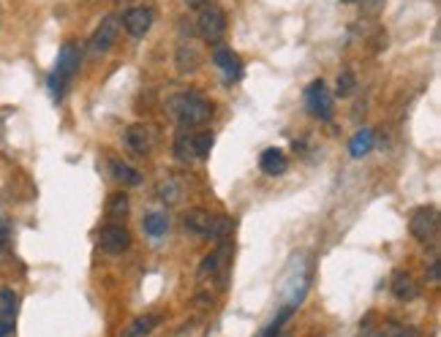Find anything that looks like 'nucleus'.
Listing matches in <instances>:
<instances>
[{
	"mask_svg": "<svg viewBox=\"0 0 441 337\" xmlns=\"http://www.w3.org/2000/svg\"><path fill=\"white\" fill-rule=\"evenodd\" d=\"M166 112L180 123V128H196L213 117V104L202 92H175L166 101Z\"/></svg>",
	"mask_w": 441,
	"mask_h": 337,
	"instance_id": "1",
	"label": "nucleus"
},
{
	"mask_svg": "<svg viewBox=\"0 0 441 337\" xmlns=\"http://www.w3.org/2000/svg\"><path fill=\"white\" fill-rule=\"evenodd\" d=\"M79 65H82V49L74 44V41H68L61 47V55H58V65H55V71L49 74V95L55 98V101H63L65 90H68V85H71V79L77 76V71H79Z\"/></svg>",
	"mask_w": 441,
	"mask_h": 337,
	"instance_id": "2",
	"label": "nucleus"
},
{
	"mask_svg": "<svg viewBox=\"0 0 441 337\" xmlns=\"http://www.w3.org/2000/svg\"><path fill=\"white\" fill-rule=\"evenodd\" d=\"M196 33L205 44H213L218 47L220 38L226 35V14L223 8L216 6V3H205L199 8V19H196Z\"/></svg>",
	"mask_w": 441,
	"mask_h": 337,
	"instance_id": "3",
	"label": "nucleus"
},
{
	"mask_svg": "<svg viewBox=\"0 0 441 337\" xmlns=\"http://www.w3.org/2000/svg\"><path fill=\"white\" fill-rule=\"evenodd\" d=\"M409 229L414 234V240H419L425 245H433L436 237H439V213H436V207H417L411 213Z\"/></svg>",
	"mask_w": 441,
	"mask_h": 337,
	"instance_id": "4",
	"label": "nucleus"
},
{
	"mask_svg": "<svg viewBox=\"0 0 441 337\" xmlns=\"http://www.w3.org/2000/svg\"><path fill=\"white\" fill-rule=\"evenodd\" d=\"M118 35H120V19L118 17H104L101 25L95 28V33L88 41V52L98 58V55H106L115 44H118Z\"/></svg>",
	"mask_w": 441,
	"mask_h": 337,
	"instance_id": "5",
	"label": "nucleus"
},
{
	"mask_svg": "<svg viewBox=\"0 0 441 337\" xmlns=\"http://www.w3.org/2000/svg\"><path fill=\"white\" fill-rule=\"evenodd\" d=\"M305 106H308L311 117H316V120H330L332 117V92H330V88L321 79H316L314 85L308 88Z\"/></svg>",
	"mask_w": 441,
	"mask_h": 337,
	"instance_id": "6",
	"label": "nucleus"
},
{
	"mask_svg": "<svg viewBox=\"0 0 441 337\" xmlns=\"http://www.w3.org/2000/svg\"><path fill=\"white\" fill-rule=\"evenodd\" d=\"M98 245H101L104 253H109V256H120V253H126L128 247H131V234H128V229H123L120 223H109V226L101 229Z\"/></svg>",
	"mask_w": 441,
	"mask_h": 337,
	"instance_id": "7",
	"label": "nucleus"
},
{
	"mask_svg": "<svg viewBox=\"0 0 441 337\" xmlns=\"http://www.w3.org/2000/svg\"><path fill=\"white\" fill-rule=\"evenodd\" d=\"M153 8H147V6H136V8H128L126 14H123V19H120V25L126 28L134 38H145L150 28H153Z\"/></svg>",
	"mask_w": 441,
	"mask_h": 337,
	"instance_id": "8",
	"label": "nucleus"
},
{
	"mask_svg": "<svg viewBox=\"0 0 441 337\" xmlns=\"http://www.w3.org/2000/svg\"><path fill=\"white\" fill-rule=\"evenodd\" d=\"M156 145V131L150 125H131L126 131V147L136 155H147Z\"/></svg>",
	"mask_w": 441,
	"mask_h": 337,
	"instance_id": "9",
	"label": "nucleus"
},
{
	"mask_svg": "<svg viewBox=\"0 0 441 337\" xmlns=\"http://www.w3.org/2000/svg\"><path fill=\"white\" fill-rule=\"evenodd\" d=\"M213 63L220 68V74L226 76V82H234V79L243 76V60H240V55H237L234 49H229V47H216V49H213Z\"/></svg>",
	"mask_w": 441,
	"mask_h": 337,
	"instance_id": "10",
	"label": "nucleus"
},
{
	"mask_svg": "<svg viewBox=\"0 0 441 337\" xmlns=\"http://www.w3.org/2000/svg\"><path fill=\"white\" fill-rule=\"evenodd\" d=\"M232 256V247L226 245V243H220L218 250H213V253H207L205 258H202V264H199V280H205V277H213L216 272H223L226 270V258Z\"/></svg>",
	"mask_w": 441,
	"mask_h": 337,
	"instance_id": "11",
	"label": "nucleus"
},
{
	"mask_svg": "<svg viewBox=\"0 0 441 337\" xmlns=\"http://www.w3.org/2000/svg\"><path fill=\"white\" fill-rule=\"evenodd\" d=\"M175 65H177V74H183V76H186V74H196V71H199V65H202V55H199L196 44L183 41V44L177 47Z\"/></svg>",
	"mask_w": 441,
	"mask_h": 337,
	"instance_id": "12",
	"label": "nucleus"
},
{
	"mask_svg": "<svg viewBox=\"0 0 441 337\" xmlns=\"http://www.w3.org/2000/svg\"><path fill=\"white\" fill-rule=\"evenodd\" d=\"M392 297L398 302H411L419 297V283L414 280L411 272H395L392 277Z\"/></svg>",
	"mask_w": 441,
	"mask_h": 337,
	"instance_id": "13",
	"label": "nucleus"
},
{
	"mask_svg": "<svg viewBox=\"0 0 441 337\" xmlns=\"http://www.w3.org/2000/svg\"><path fill=\"white\" fill-rule=\"evenodd\" d=\"M259 166H262V172H264V174H270V177H281L286 169H289V158H286L284 150L270 147V150H264V153H262Z\"/></svg>",
	"mask_w": 441,
	"mask_h": 337,
	"instance_id": "14",
	"label": "nucleus"
},
{
	"mask_svg": "<svg viewBox=\"0 0 441 337\" xmlns=\"http://www.w3.org/2000/svg\"><path fill=\"white\" fill-rule=\"evenodd\" d=\"M109 172H112V177H115L118 183L131 185V188L142 183V174H139V169H134L131 163L120 161V158H112V161H109Z\"/></svg>",
	"mask_w": 441,
	"mask_h": 337,
	"instance_id": "15",
	"label": "nucleus"
},
{
	"mask_svg": "<svg viewBox=\"0 0 441 337\" xmlns=\"http://www.w3.org/2000/svg\"><path fill=\"white\" fill-rule=\"evenodd\" d=\"M210 220H213V215L207 213V210L193 207V210H189V215H186V229H189L191 234H196V237H205L207 229H210Z\"/></svg>",
	"mask_w": 441,
	"mask_h": 337,
	"instance_id": "16",
	"label": "nucleus"
},
{
	"mask_svg": "<svg viewBox=\"0 0 441 337\" xmlns=\"http://www.w3.org/2000/svg\"><path fill=\"white\" fill-rule=\"evenodd\" d=\"M158 199L166 204V207H175L183 202V185L177 183L175 177H166L158 183Z\"/></svg>",
	"mask_w": 441,
	"mask_h": 337,
	"instance_id": "17",
	"label": "nucleus"
},
{
	"mask_svg": "<svg viewBox=\"0 0 441 337\" xmlns=\"http://www.w3.org/2000/svg\"><path fill=\"white\" fill-rule=\"evenodd\" d=\"M232 229H234V220H232V217H226V215H213L210 229H207L205 237H210V240H216V243H226V240L232 237Z\"/></svg>",
	"mask_w": 441,
	"mask_h": 337,
	"instance_id": "18",
	"label": "nucleus"
},
{
	"mask_svg": "<svg viewBox=\"0 0 441 337\" xmlns=\"http://www.w3.org/2000/svg\"><path fill=\"white\" fill-rule=\"evenodd\" d=\"M175 158H177V161H183V163L196 161L193 133H189V128H186V131H180V133H177V139H175Z\"/></svg>",
	"mask_w": 441,
	"mask_h": 337,
	"instance_id": "19",
	"label": "nucleus"
},
{
	"mask_svg": "<svg viewBox=\"0 0 441 337\" xmlns=\"http://www.w3.org/2000/svg\"><path fill=\"white\" fill-rule=\"evenodd\" d=\"M142 229H145L147 237L158 240V237H163L169 231V217H166V213H150L142 220Z\"/></svg>",
	"mask_w": 441,
	"mask_h": 337,
	"instance_id": "20",
	"label": "nucleus"
},
{
	"mask_svg": "<svg viewBox=\"0 0 441 337\" xmlns=\"http://www.w3.org/2000/svg\"><path fill=\"white\" fill-rule=\"evenodd\" d=\"M371 147H374V131H368V128L357 131V133H354V139L348 142V153L354 155V158L368 155L371 153Z\"/></svg>",
	"mask_w": 441,
	"mask_h": 337,
	"instance_id": "21",
	"label": "nucleus"
},
{
	"mask_svg": "<svg viewBox=\"0 0 441 337\" xmlns=\"http://www.w3.org/2000/svg\"><path fill=\"white\" fill-rule=\"evenodd\" d=\"M158 324H161V318H158V315H142V318H136V321L131 324V329L126 332V337H145V335H150V332L156 329Z\"/></svg>",
	"mask_w": 441,
	"mask_h": 337,
	"instance_id": "22",
	"label": "nucleus"
},
{
	"mask_svg": "<svg viewBox=\"0 0 441 337\" xmlns=\"http://www.w3.org/2000/svg\"><path fill=\"white\" fill-rule=\"evenodd\" d=\"M106 215L118 223L128 215V196L126 193H112L109 196V204H106Z\"/></svg>",
	"mask_w": 441,
	"mask_h": 337,
	"instance_id": "23",
	"label": "nucleus"
},
{
	"mask_svg": "<svg viewBox=\"0 0 441 337\" xmlns=\"http://www.w3.org/2000/svg\"><path fill=\"white\" fill-rule=\"evenodd\" d=\"M0 310H3V321L11 324V318H14V313H17V294H14L11 288H3V291H0Z\"/></svg>",
	"mask_w": 441,
	"mask_h": 337,
	"instance_id": "24",
	"label": "nucleus"
},
{
	"mask_svg": "<svg viewBox=\"0 0 441 337\" xmlns=\"http://www.w3.org/2000/svg\"><path fill=\"white\" fill-rule=\"evenodd\" d=\"M213 133L205 131V133H193V150H196V158H207L210 150H213Z\"/></svg>",
	"mask_w": 441,
	"mask_h": 337,
	"instance_id": "25",
	"label": "nucleus"
},
{
	"mask_svg": "<svg viewBox=\"0 0 441 337\" xmlns=\"http://www.w3.org/2000/svg\"><path fill=\"white\" fill-rule=\"evenodd\" d=\"M384 337H422L417 327H409V324H398V321H390L387 324V335Z\"/></svg>",
	"mask_w": 441,
	"mask_h": 337,
	"instance_id": "26",
	"label": "nucleus"
},
{
	"mask_svg": "<svg viewBox=\"0 0 441 337\" xmlns=\"http://www.w3.org/2000/svg\"><path fill=\"white\" fill-rule=\"evenodd\" d=\"M354 88H357V79H354V74H351V71L338 74V88H335V92H338L341 98H348V95L354 92Z\"/></svg>",
	"mask_w": 441,
	"mask_h": 337,
	"instance_id": "27",
	"label": "nucleus"
},
{
	"mask_svg": "<svg viewBox=\"0 0 441 337\" xmlns=\"http://www.w3.org/2000/svg\"><path fill=\"white\" fill-rule=\"evenodd\" d=\"M6 243H8V226H6V220L0 217V250L6 247Z\"/></svg>",
	"mask_w": 441,
	"mask_h": 337,
	"instance_id": "28",
	"label": "nucleus"
},
{
	"mask_svg": "<svg viewBox=\"0 0 441 337\" xmlns=\"http://www.w3.org/2000/svg\"><path fill=\"white\" fill-rule=\"evenodd\" d=\"M431 280H433V283H439V261H433V264H431Z\"/></svg>",
	"mask_w": 441,
	"mask_h": 337,
	"instance_id": "29",
	"label": "nucleus"
},
{
	"mask_svg": "<svg viewBox=\"0 0 441 337\" xmlns=\"http://www.w3.org/2000/svg\"><path fill=\"white\" fill-rule=\"evenodd\" d=\"M8 332H11V324H8V321H0V337H6Z\"/></svg>",
	"mask_w": 441,
	"mask_h": 337,
	"instance_id": "30",
	"label": "nucleus"
},
{
	"mask_svg": "<svg viewBox=\"0 0 441 337\" xmlns=\"http://www.w3.org/2000/svg\"><path fill=\"white\" fill-rule=\"evenodd\" d=\"M205 3H207V0H186V6H189V8H202Z\"/></svg>",
	"mask_w": 441,
	"mask_h": 337,
	"instance_id": "31",
	"label": "nucleus"
},
{
	"mask_svg": "<svg viewBox=\"0 0 441 337\" xmlns=\"http://www.w3.org/2000/svg\"><path fill=\"white\" fill-rule=\"evenodd\" d=\"M362 337H384V332H365Z\"/></svg>",
	"mask_w": 441,
	"mask_h": 337,
	"instance_id": "32",
	"label": "nucleus"
}]
</instances>
